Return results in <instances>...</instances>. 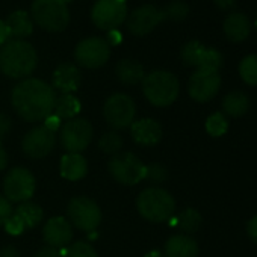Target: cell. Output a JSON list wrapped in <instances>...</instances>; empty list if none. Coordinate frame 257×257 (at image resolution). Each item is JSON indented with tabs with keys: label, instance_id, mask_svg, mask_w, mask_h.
Returning <instances> with one entry per match:
<instances>
[{
	"label": "cell",
	"instance_id": "cell-2",
	"mask_svg": "<svg viewBox=\"0 0 257 257\" xmlns=\"http://www.w3.org/2000/svg\"><path fill=\"white\" fill-rule=\"evenodd\" d=\"M37 62V52L28 41L8 40L0 49V71L11 79H28Z\"/></svg>",
	"mask_w": 257,
	"mask_h": 257
},
{
	"label": "cell",
	"instance_id": "cell-14",
	"mask_svg": "<svg viewBox=\"0 0 257 257\" xmlns=\"http://www.w3.org/2000/svg\"><path fill=\"white\" fill-rule=\"evenodd\" d=\"M221 88V76L218 71L195 70L189 77L188 92L192 100L198 103L210 101Z\"/></svg>",
	"mask_w": 257,
	"mask_h": 257
},
{
	"label": "cell",
	"instance_id": "cell-43",
	"mask_svg": "<svg viewBox=\"0 0 257 257\" xmlns=\"http://www.w3.org/2000/svg\"><path fill=\"white\" fill-rule=\"evenodd\" d=\"M10 31H8V28H7V25H5V22H2L0 20V46H4L8 40H10Z\"/></svg>",
	"mask_w": 257,
	"mask_h": 257
},
{
	"label": "cell",
	"instance_id": "cell-22",
	"mask_svg": "<svg viewBox=\"0 0 257 257\" xmlns=\"http://www.w3.org/2000/svg\"><path fill=\"white\" fill-rule=\"evenodd\" d=\"M59 171H61V176L67 180H71V182L80 180L86 176V171H88L86 159L80 153H67L61 159Z\"/></svg>",
	"mask_w": 257,
	"mask_h": 257
},
{
	"label": "cell",
	"instance_id": "cell-34",
	"mask_svg": "<svg viewBox=\"0 0 257 257\" xmlns=\"http://www.w3.org/2000/svg\"><path fill=\"white\" fill-rule=\"evenodd\" d=\"M65 257H98L95 248L89 243V242H76L73 243L68 251H67V255Z\"/></svg>",
	"mask_w": 257,
	"mask_h": 257
},
{
	"label": "cell",
	"instance_id": "cell-45",
	"mask_svg": "<svg viewBox=\"0 0 257 257\" xmlns=\"http://www.w3.org/2000/svg\"><path fill=\"white\" fill-rule=\"evenodd\" d=\"M8 165V155L5 152V149L0 144V171H4Z\"/></svg>",
	"mask_w": 257,
	"mask_h": 257
},
{
	"label": "cell",
	"instance_id": "cell-38",
	"mask_svg": "<svg viewBox=\"0 0 257 257\" xmlns=\"http://www.w3.org/2000/svg\"><path fill=\"white\" fill-rule=\"evenodd\" d=\"M11 128V119L8 115L5 113H0V140H2Z\"/></svg>",
	"mask_w": 257,
	"mask_h": 257
},
{
	"label": "cell",
	"instance_id": "cell-33",
	"mask_svg": "<svg viewBox=\"0 0 257 257\" xmlns=\"http://www.w3.org/2000/svg\"><path fill=\"white\" fill-rule=\"evenodd\" d=\"M165 19H171L174 22H182L186 19V16L189 14V7L185 2H180V0H176V2H171L167 8H165Z\"/></svg>",
	"mask_w": 257,
	"mask_h": 257
},
{
	"label": "cell",
	"instance_id": "cell-24",
	"mask_svg": "<svg viewBox=\"0 0 257 257\" xmlns=\"http://www.w3.org/2000/svg\"><path fill=\"white\" fill-rule=\"evenodd\" d=\"M116 77L124 85H137L141 83L146 73L140 62L134 59H122L116 64Z\"/></svg>",
	"mask_w": 257,
	"mask_h": 257
},
{
	"label": "cell",
	"instance_id": "cell-25",
	"mask_svg": "<svg viewBox=\"0 0 257 257\" xmlns=\"http://www.w3.org/2000/svg\"><path fill=\"white\" fill-rule=\"evenodd\" d=\"M249 109V98L242 91H233L228 92L222 98V112L224 115H228L231 118L243 116Z\"/></svg>",
	"mask_w": 257,
	"mask_h": 257
},
{
	"label": "cell",
	"instance_id": "cell-37",
	"mask_svg": "<svg viewBox=\"0 0 257 257\" xmlns=\"http://www.w3.org/2000/svg\"><path fill=\"white\" fill-rule=\"evenodd\" d=\"M246 233H248V237H249L254 243H257V215L252 216V218L248 221V224H246Z\"/></svg>",
	"mask_w": 257,
	"mask_h": 257
},
{
	"label": "cell",
	"instance_id": "cell-17",
	"mask_svg": "<svg viewBox=\"0 0 257 257\" xmlns=\"http://www.w3.org/2000/svg\"><path fill=\"white\" fill-rule=\"evenodd\" d=\"M43 237L49 246L53 248L67 246L73 239V227L65 218L53 216L46 222L43 228Z\"/></svg>",
	"mask_w": 257,
	"mask_h": 257
},
{
	"label": "cell",
	"instance_id": "cell-12",
	"mask_svg": "<svg viewBox=\"0 0 257 257\" xmlns=\"http://www.w3.org/2000/svg\"><path fill=\"white\" fill-rule=\"evenodd\" d=\"M110 56V46L104 38L91 37L82 40L74 50L76 62L85 68H100L103 67Z\"/></svg>",
	"mask_w": 257,
	"mask_h": 257
},
{
	"label": "cell",
	"instance_id": "cell-4",
	"mask_svg": "<svg viewBox=\"0 0 257 257\" xmlns=\"http://www.w3.org/2000/svg\"><path fill=\"white\" fill-rule=\"evenodd\" d=\"M137 209L140 215L150 222H165L174 215L176 200L168 191L152 186L138 195Z\"/></svg>",
	"mask_w": 257,
	"mask_h": 257
},
{
	"label": "cell",
	"instance_id": "cell-19",
	"mask_svg": "<svg viewBox=\"0 0 257 257\" xmlns=\"http://www.w3.org/2000/svg\"><path fill=\"white\" fill-rule=\"evenodd\" d=\"M82 82V76L79 68L74 64H61L53 73L52 85L53 89L61 91L62 94H73Z\"/></svg>",
	"mask_w": 257,
	"mask_h": 257
},
{
	"label": "cell",
	"instance_id": "cell-15",
	"mask_svg": "<svg viewBox=\"0 0 257 257\" xmlns=\"http://www.w3.org/2000/svg\"><path fill=\"white\" fill-rule=\"evenodd\" d=\"M44 216L43 209L31 201L22 203L16 210H13L11 216L5 222V230L10 234H22L25 230H31L37 227Z\"/></svg>",
	"mask_w": 257,
	"mask_h": 257
},
{
	"label": "cell",
	"instance_id": "cell-47",
	"mask_svg": "<svg viewBox=\"0 0 257 257\" xmlns=\"http://www.w3.org/2000/svg\"><path fill=\"white\" fill-rule=\"evenodd\" d=\"M62 2H64V4H65V5H67V4H68V2H71V0H62Z\"/></svg>",
	"mask_w": 257,
	"mask_h": 257
},
{
	"label": "cell",
	"instance_id": "cell-40",
	"mask_svg": "<svg viewBox=\"0 0 257 257\" xmlns=\"http://www.w3.org/2000/svg\"><path fill=\"white\" fill-rule=\"evenodd\" d=\"M44 121H46L44 125H47L50 131H53V132H56V131H59V128H61V119L55 113L49 115Z\"/></svg>",
	"mask_w": 257,
	"mask_h": 257
},
{
	"label": "cell",
	"instance_id": "cell-9",
	"mask_svg": "<svg viewBox=\"0 0 257 257\" xmlns=\"http://www.w3.org/2000/svg\"><path fill=\"white\" fill-rule=\"evenodd\" d=\"M92 135L94 131L91 122L83 118H73L59 128L61 146L67 150V153L83 152L91 144Z\"/></svg>",
	"mask_w": 257,
	"mask_h": 257
},
{
	"label": "cell",
	"instance_id": "cell-5",
	"mask_svg": "<svg viewBox=\"0 0 257 257\" xmlns=\"http://www.w3.org/2000/svg\"><path fill=\"white\" fill-rule=\"evenodd\" d=\"M32 20L49 32H62L70 22V13L62 0H34Z\"/></svg>",
	"mask_w": 257,
	"mask_h": 257
},
{
	"label": "cell",
	"instance_id": "cell-29",
	"mask_svg": "<svg viewBox=\"0 0 257 257\" xmlns=\"http://www.w3.org/2000/svg\"><path fill=\"white\" fill-rule=\"evenodd\" d=\"M124 146V140L122 137L116 132V131H110V132H106L100 140H98V149L103 152V153H107V155H116L121 152Z\"/></svg>",
	"mask_w": 257,
	"mask_h": 257
},
{
	"label": "cell",
	"instance_id": "cell-16",
	"mask_svg": "<svg viewBox=\"0 0 257 257\" xmlns=\"http://www.w3.org/2000/svg\"><path fill=\"white\" fill-rule=\"evenodd\" d=\"M164 20L165 13L155 5H143L125 19L128 31L138 37L150 34Z\"/></svg>",
	"mask_w": 257,
	"mask_h": 257
},
{
	"label": "cell",
	"instance_id": "cell-7",
	"mask_svg": "<svg viewBox=\"0 0 257 257\" xmlns=\"http://www.w3.org/2000/svg\"><path fill=\"white\" fill-rule=\"evenodd\" d=\"M103 115L113 131L118 132L121 128H127L135 121V115H137L135 101L122 92L112 94L104 101Z\"/></svg>",
	"mask_w": 257,
	"mask_h": 257
},
{
	"label": "cell",
	"instance_id": "cell-31",
	"mask_svg": "<svg viewBox=\"0 0 257 257\" xmlns=\"http://www.w3.org/2000/svg\"><path fill=\"white\" fill-rule=\"evenodd\" d=\"M206 131L210 137H222L228 131V121L222 112H215L206 119Z\"/></svg>",
	"mask_w": 257,
	"mask_h": 257
},
{
	"label": "cell",
	"instance_id": "cell-30",
	"mask_svg": "<svg viewBox=\"0 0 257 257\" xmlns=\"http://www.w3.org/2000/svg\"><path fill=\"white\" fill-rule=\"evenodd\" d=\"M222 65V55L215 50V49H207L204 47L197 70H209V71H218Z\"/></svg>",
	"mask_w": 257,
	"mask_h": 257
},
{
	"label": "cell",
	"instance_id": "cell-44",
	"mask_svg": "<svg viewBox=\"0 0 257 257\" xmlns=\"http://www.w3.org/2000/svg\"><path fill=\"white\" fill-rule=\"evenodd\" d=\"M0 257H20V255L14 246H5L2 251H0Z\"/></svg>",
	"mask_w": 257,
	"mask_h": 257
},
{
	"label": "cell",
	"instance_id": "cell-41",
	"mask_svg": "<svg viewBox=\"0 0 257 257\" xmlns=\"http://www.w3.org/2000/svg\"><path fill=\"white\" fill-rule=\"evenodd\" d=\"M121 40H122V37H121V34L115 29V31H109L107 32V44L109 46H116V44H119L121 43Z\"/></svg>",
	"mask_w": 257,
	"mask_h": 257
},
{
	"label": "cell",
	"instance_id": "cell-27",
	"mask_svg": "<svg viewBox=\"0 0 257 257\" xmlns=\"http://www.w3.org/2000/svg\"><path fill=\"white\" fill-rule=\"evenodd\" d=\"M176 222H177V227H179L185 234L191 236V234H194V233L198 231V228L201 227L203 218H201V215H200L198 210H195V209H192V207H188V209H185V210L179 215V218H177Z\"/></svg>",
	"mask_w": 257,
	"mask_h": 257
},
{
	"label": "cell",
	"instance_id": "cell-35",
	"mask_svg": "<svg viewBox=\"0 0 257 257\" xmlns=\"http://www.w3.org/2000/svg\"><path fill=\"white\" fill-rule=\"evenodd\" d=\"M168 177V171L164 165L161 164H152L147 167V171H146V179L155 182V183H162L165 182Z\"/></svg>",
	"mask_w": 257,
	"mask_h": 257
},
{
	"label": "cell",
	"instance_id": "cell-11",
	"mask_svg": "<svg viewBox=\"0 0 257 257\" xmlns=\"http://www.w3.org/2000/svg\"><path fill=\"white\" fill-rule=\"evenodd\" d=\"M92 23L101 31H115L127 19L125 0H97L91 11Z\"/></svg>",
	"mask_w": 257,
	"mask_h": 257
},
{
	"label": "cell",
	"instance_id": "cell-36",
	"mask_svg": "<svg viewBox=\"0 0 257 257\" xmlns=\"http://www.w3.org/2000/svg\"><path fill=\"white\" fill-rule=\"evenodd\" d=\"M11 213H13L11 203L4 195H0V225H5V222L8 221Z\"/></svg>",
	"mask_w": 257,
	"mask_h": 257
},
{
	"label": "cell",
	"instance_id": "cell-23",
	"mask_svg": "<svg viewBox=\"0 0 257 257\" xmlns=\"http://www.w3.org/2000/svg\"><path fill=\"white\" fill-rule=\"evenodd\" d=\"M5 25L10 31V35L16 37V40H23L34 31V22L26 11H14L8 16Z\"/></svg>",
	"mask_w": 257,
	"mask_h": 257
},
{
	"label": "cell",
	"instance_id": "cell-3",
	"mask_svg": "<svg viewBox=\"0 0 257 257\" xmlns=\"http://www.w3.org/2000/svg\"><path fill=\"white\" fill-rule=\"evenodd\" d=\"M141 85L146 98L158 107H167L173 104L180 92L179 79L165 70H155L146 74Z\"/></svg>",
	"mask_w": 257,
	"mask_h": 257
},
{
	"label": "cell",
	"instance_id": "cell-18",
	"mask_svg": "<svg viewBox=\"0 0 257 257\" xmlns=\"http://www.w3.org/2000/svg\"><path fill=\"white\" fill-rule=\"evenodd\" d=\"M131 135H132V140L138 146L153 147L162 138V127L153 118H143V119L132 122Z\"/></svg>",
	"mask_w": 257,
	"mask_h": 257
},
{
	"label": "cell",
	"instance_id": "cell-10",
	"mask_svg": "<svg viewBox=\"0 0 257 257\" xmlns=\"http://www.w3.org/2000/svg\"><path fill=\"white\" fill-rule=\"evenodd\" d=\"M35 177L34 174L22 167L13 168L8 171L4 180V194L5 198L11 203H26L32 198L35 192Z\"/></svg>",
	"mask_w": 257,
	"mask_h": 257
},
{
	"label": "cell",
	"instance_id": "cell-1",
	"mask_svg": "<svg viewBox=\"0 0 257 257\" xmlns=\"http://www.w3.org/2000/svg\"><path fill=\"white\" fill-rule=\"evenodd\" d=\"M55 101L56 94L53 86L35 77H28L19 82L11 94L14 110L28 122L43 121L52 115Z\"/></svg>",
	"mask_w": 257,
	"mask_h": 257
},
{
	"label": "cell",
	"instance_id": "cell-8",
	"mask_svg": "<svg viewBox=\"0 0 257 257\" xmlns=\"http://www.w3.org/2000/svg\"><path fill=\"white\" fill-rule=\"evenodd\" d=\"M68 218L71 224L86 233L97 230L101 222V210L98 204L88 197H76L71 198L67 207Z\"/></svg>",
	"mask_w": 257,
	"mask_h": 257
},
{
	"label": "cell",
	"instance_id": "cell-13",
	"mask_svg": "<svg viewBox=\"0 0 257 257\" xmlns=\"http://www.w3.org/2000/svg\"><path fill=\"white\" fill-rule=\"evenodd\" d=\"M55 144H56V132L50 131L44 124L31 128L22 141L23 152L26 153V156L32 159L46 158L55 149Z\"/></svg>",
	"mask_w": 257,
	"mask_h": 257
},
{
	"label": "cell",
	"instance_id": "cell-46",
	"mask_svg": "<svg viewBox=\"0 0 257 257\" xmlns=\"http://www.w3.org/2000/svg\"><path fill=\"white\" fill-rule=\"evenodd\" d=\"M146 257H165L159 249H153V251H150V252H147L146 254Z\"/></svg>",
	"mask_w": 257,
	"mask_h": 257
},
{
	"label": "cell",
	"instance_id": "cell-48",
	"mask_svg": "<svg viewBox=\"0 0 257 257\" xmlns=\"http://www.w3.org/2000/svg\"><path fill=\"white\" fill-rule=\"evenodd\" d=\"M255 29H257V20H255Z\"/></svg>",
	"mask_w": 257,
	"mask_h": 257
},
{
	"label": "cell",
	"instance_id": "cell-21",
	"mask_svg": "<svg viewBox=\"0 0 257 257\" xmlns=\"http://www.w3.org/2000/svg\"><path fill=\"white\" fill-rule=\"evenodd\" d=\"M225 37L233 41V43H242L248 38L251 26L249 20L245 14L242 13H231L230 16L225 17L224 25H222Z\"/></svg>",
	"mask_w": 257,
	"mask_h": 257
},
{
	"label": "cell",
	"instance_id": "cell-26",
	"mask_svg": "<svg viewBox=\"0 0 257 257\" xmlns=\"http://www.w3.org/2000/svg\"><path fill=\"white\" fill-rule=\"evenodd\" d=\"M82 109V104L79 101V98L73 94H62L61 97H56V101H55V107H53V112L55 115L62 121V119H73L76 118V115L80 112Z\"/></svg>",
	"mask_w": 257,
	"mask_h": 257
},
{
	"label": "cell",
	"instance_id": "cell-28",
	"mask_svg": "<svg viewBox=\"0 0 257 257\" xmlns=\"http://www.w3.org/2000/svg\"><path fill=\"white\" fill-rule=\"evenodd\" d=\"M239 76L246 85L257 86V55H248L240 61Z\"/></svg>",
	"mask_w": 257,
	"mask_h": 257
},
{
	"label": "cell",
	"instance_id": "cell-20",
	"mask_svg": "<svg viewBox=\"0 0 257 257\" xmlns=\"http://www.w3.org/2000/svg\"><path fill=\"white\" fill-rule=\"evenodd\" d=\"M165 257H198V243L188 234H174L165 243Z\"/></svg>",
	"mask_w": 257,
	"mask_h": 257
},
{
	"label": "cell",
	"instance_id": "cell-39",
	"mask_svg": "<svg viewBox=\"0 0 257 257\" xmlns=\"http://www.w3.org/2000/svg\"><path fill=\"white\" fill-rule=\"evenodd\" d=\"M34 257H61V254H59V251H58V248H53V246H44V248H41Z\"/></svg>",
	"mask_w": 257,
	"mask_h": 257
},
{
	"label": "cell",
	"instance_id": "cell-42",
	"mask_svg": "<svg viewBox=\"0 0 257 257\" xmlns=\"http://www.w3.org/2000/svg\"><path fill=\"white\" fill-rule=\"evenodd\" d=\"M236 2L237 0H215V5L222 11H228V10L234 8Z\"/></svg>",
	"mask_w": 257,
	"mask_h": 257
},
{
	"label": "cell",
	"instance_id": "cell-6",
	"mask_svg": "<svg viewBox=\"0 0 257 257\" xmlns=\"http://www.w3.org/2000/svg\"><path fill=\"white\" fill-rule=\"evenodd\" d=\"M110 176L125 186H134L138 185L146 179L147 167L143 164V161L131 153V152H119L113 155L107 164Z\"/></svg>",
	"mask_w": 257,
	"mask_h": 257
},
{
	"label": "cell",
	"instance_id": "cell-32",
	"mask_svg": "<svg viewBox=\"0 0 257 257\" xmlns=\"http://www.w3.org/2000/svg\"><path fill=\"white\" fill-rule=\"evenodd\" d=\"M204 50V46L200 43V41H189L183 46L182 52H180V56H182V61L189 65V67H195L198 65V61H200V56Z\"/></svg>",
	"mask_w": 257,
	"mask_h": 257
}]
</instances>
